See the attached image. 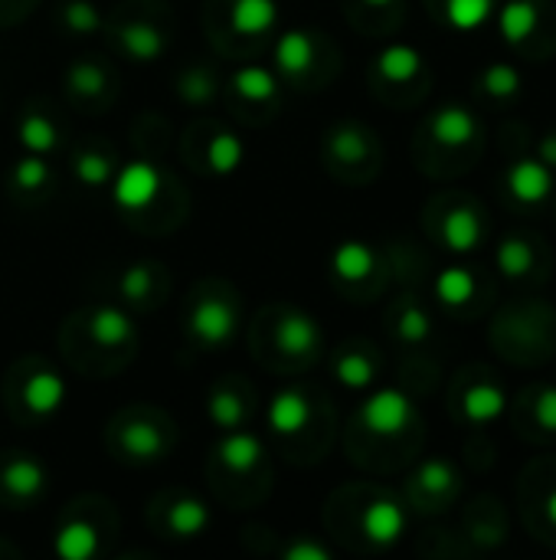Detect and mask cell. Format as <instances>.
<instances>
[{"label": "cell", "mask_w": 556, "mask_h": 560, "mask_svg": "<svg viewBox=\"0 0 556 560\" xmlns=\"http://www.w3.org/2000/svg\"><path fill=\"white\" fill-rule=\"evenodd\" d=\"M16 138H20L23 151H29V154H49L56 148V141H59V131L43 115H23L20 125H16Z\"/></svg>", "instance_id": "4316f807"}, {"label": "cell", "mask_w": 556, "mask_h": 560, "mask_svg": "<svg viewBox=\"0 0 556 560\" xmlns=\"http://www.w3.org/2000/svg\"><path fill=\"white\" fill-rule=\"evenodd\" d=\"M524 79L511 62H495L482 72V92L492 98H514L521 92Z\"/></svg>", "instance_id": "d6a6232c"}, {"label": "cell", "mask_w": 556, "mask_h": 560, "mask_svg": "<svg viewBox=\"0 0 556 560\" xmlns=\"http://www.w3.org/2000/svg\"><path fill=\"white\" fill-rule=\"evenodd\" d=\"M275 345L285 354H311L321 345V328L308 312H288L275 328Z\"/></svg>", "instance_id": "9c48e42d"}, {"label": "cell", "mask_w": 556, "mask_h": 560, "mask_svg": "<svg viewBox=\"0 0 556 560\" xmlns=\"http://www.w3.org/2000/svg\"><path fill=\"white\" fill-rule=\"evenodd\" d=\"M328 144H331L334 158L344 161V164H360V161H367V154H370V135H367L360 125H354V121L338 125V128L331 131Z\"/></svg>", "instance_id": "603a6c76"}, {"label": "cell", "mask_w": 556, "mask_h": 560, "mask_svg": "<svg viewBox=\"0 0 556 560\" xmlns=\"http://www.w3.org/2000/svg\"><path fill=\"white\" fill-rule=\"evenodd\" d=\"M419 69H423V52L416 46H410V43H393L377 56V72L387 82H397V85L416 79Z\"/></svg>", "instance_id": "9a60e30c"}, {"label": "cell", "mask_w": 556, "mask_h": 560, "mask_svg": "<svg viewBox=\"0 0 556 560\" xmlns=\"http://www.w3.org/2000/svg\"><path fill=\"white\" fill-rule=\"evenodd\" d=\"M485 240V223L475 207H452L442 220V243L452 253H475Z\"/></svg>", "instance_id": "52a82bcc"}, {"label": "cell", "mask_w": 556, "mask_h": 560, "mask_svg": "<svg viewBox=\"0 0 556 560\" xmlns=\"http://www.w3.org/2000/svg\"><path fill=\"white\" fill-rule=\"evenodd\" d=\"M121 295L128 302H144L151 292H154V269L147 262H134L121 272V282H118Z\"/></svg>", "instance_id": "f35d334b"}, {"label": "cell", "mask_w": 556, "mask_h": 560, "mask_svg": "<svg viewBox=\"0 0 556 560\" xmlns=\"http://www.w3.org/2000/svg\"><path fill=\"white\" fill-rule=\"evenodd\" d=\"M364 535L377 548H390L406 535V512L393 499H377L364 512Z\"/></svg>", "instance_id": "8992f818"}, {"label": "cell", "mask_w": 556, "mask_h": 560, "mask_svg": "<svg viewBox=\"0 0 556 560\" xmlns=\"http://www.w3.org/2000/svg\"><path fill=\"white\" fill-rule=\"evenodd\" d=\"M13 184L20 190H39L49 184V164L43 161V154H23L16 164H13Z\"/></svg>", "instance_id": "74e56055"}, {"label": "cell", "mask_w": 556, "mask_h": 560, "mask_svg": "<svg viewBox=\"0 0 556 560\" xmlns=\"http://www.w3.org/2000/svg\"><path fill=\"white\" fill-rule=\"evenodd\" d=\"M416 486H419V492H426V495H433V499H442V495H452V492H456L459 476H456L452 463H446V459H429V463L419 466Z\"/></svg>", "instance_id": "4dcf8cb0"}, {"label": "cell", "mask_w": 556, "mask_h": 560, "mask_svg": "<svg viewBox=\"0 0 556 560\" xmlns=\"http://www.w3.org/2000/svg\"><path fill=\"white\" fill-rule=\"evenodd\" d=\"M275 62L282 72H305L315 62V36L305 30H288L275 43Z\"/></svg>", "instance_id": "ffe728a7"}, {"label": "cell", "mask_w": 556, "mask_h": 560, "mask_svg": "<svg viewBox=\"0 0 556 560\" xmlns=\"http://www.w3.org/2000/svg\"><path fill=\"white\" fill-rule=\"evenodd\" d=\"M429 131H433V138H436L439 144H446V148H465V144H472V141L478 138L482 128H478V118H475L472 108L449 102V105L436 108V115H433V121H429Z\"/></svg>", "instance_id": "5b68a950"}, {"label": "cell", "mask_w": 556, "mask_h": 560, "mask_svg": "<svg viewBox=\"0 0 556 560\" xmlns=\"http://www.w3.org/2000/svg\"><path fill=\"white\" fill-rule=\"evenodd\" d=\"M233 89H236L242 98H249V102H265V98L275 95L279 82H275V75H272L269 69H262V66H246V69H239V72L233 75Z\"/></svg>", "instance_id": "1f68e13d"}, {"label": "cell", "mask_w": 556, "mask_h": 560, "mask_svg": "<svg viewBox=\"0 0 556 560\" xmlns=\"http://www.w3.org/2000/svg\"><path fill=\"white\" fill-rule=\"evenodd\" d=\"M413 400L397 390V387H383V390H374L367 397V404L360 407V420L370 433L377 436H397L403 433L410 423H413Z\"/></svg>", "instance_id": "6da1fadb"}, {"label": "cell", "mask_w": 556, "mask_h": 560, "mask_svg": "<svg viewBox=\"0 0 556 560\" xmlns=\"http://www.w3.org/2000/svg\"><path fill=\"white\" fill-rule=\"evenodd\" d=\"M206 410H210V420H213L220 430H236V427L242 423V417H246V407H242L239 394H233V390H226V387H216V390L210 394Z\"/></svg>", "instance_id": "836d02e7"}, {"label": "cell", "mask_w": 556, "mask_h": 560, "mask_svg": "<svg viewBox=\"0 0 556 560\" xmlns=\"http://www.w3.org/2000/svg\"><path fill=\"white\" fill-rule=\"evenodd\" d=\"M534 266H537V253H534V246L524 236H508L498 246V269L508 279H524V276L534 272Z\"/></svg>", "instance_id": "cb8c5ba5"}, {"label": "cell", "mask_w": 556, "mask_h": 560, "mask_svg": "<svg viewBox=\"0 0 556 560\" xmlns=\"http://www.w3.org/2000/svg\"><path fill=\"white\" fill-rule=\"evenodd\" d=\"M364 3H370V7H390L393 0H364Z\"/></svg>", "instance_id": "bcb514c9"}, {"label": "cell", "mask_w": 556, "mask_h": 560, "mask_svg": "<svg viewBox=\"0 0 556 560\" xmlns=\"http://www.w3.org/2000/svg\"><path fill=\"white\" fill-rule=\"evenodd\" d=\"M475 292H478V279L465 266H449L436 276V299L449 308L469 305L475 299Z\"/></svg>", "instance_id": "44dd1931"}, {"label": "cell", "mask_w": 556, "mask_h": 560, "mask_svg": "<svg viewBox=\"0 0 556 560\" xmlns=\"http://www.w3.org/2000/svg\"><path fill=\"white\" fill-rule=\"evenodd\" d=\"M88 335L102 348H121V345H128L134 338V325L121 308L102 305V308H95L88 315Z\"/></svg>", "instance_id": "7c38bea8"}, {"label": "cell", "mask_w": 556, "mask_h": 560, "mask_svg": "<svg viewBox=\"0 0 556 560\" xmlns=\"http://www.w3.org/2000/svg\"><path fill=\"white\" fill-rule=\"evenodd\" d=\"M236 308L226 299H200L190 312V331L197 341L220 348L236 335Z\"/></svg>", "instance_id": "3957f363"}, {"label": "cell", "mask_w": 556, "mask_h": 560, "mask_svg": "<svg viewBox=\"0 0 556 560\" xmlns=\"http://www.w3.org/2000/svg\"><path fill=\"white\" fill-rule=\"evenodd\" d=\"M311 423V404L298 390H279L269 404V427L282 436L301 433Z\"/></svg>", "instance_id": "30bf717a"}, {"label": "cell", "mask_w": 556, "mask_h": 560, "mask_svg": "<svg viewBox=\"0 0 556 560\" xmlns=\"http://www.w3.org/2000/svg\"><path fill=\"white\" fill-rule=\"evenodd\" d=\"M62 23L72 33H95V30H102V13L95 10L92 0H69L62 7Z\"/></svg>", "instance_id": "ab89813d"}, {"label": "cell", "mask_w": 556, "mask_h": 560, "mask_svg": "<svg viewBox=\"0 0 556 560\" xmlns=\"http://www.w3.org/2000/svg\"><path fill=\"white\" fill-rule=\"evenodd\" d=\"M534 417H537V423L547 430V433H556V387H544L541 394H537V400H534Z\"/></svg>", "instance_id": "b9f144b4"}, {"label": "cell", "mask_w": 556, "mask_h": 560, "mask_svg": "<svg viewBox=\"0 0 556 560\" xmlns=\"http://www.w3.org/2000/svg\"><path fill=\"white\" fill-rule=\"evenodd\" d=\"M334 377H338L344 387H351V390H367V387L377 381V364H374L367 354H360V351H347V354L338 358Z\"/></svg>", "instance_id": "f1b7e54d"}, {"label": "cell", "mask_w": 556, "mask_h": 560, "mask_svg": "<svg viewBox=\"0 0 556 560\" xmlns=\"http://www.w3.org/2000/svg\"><path fill=\"white\" fill-rule=\"evenodd\" d=\"M508 194L518 203H544L554 194V167H547L541 158H521L508 167Z\"/></svg>", "instance_id": "277c9868"}, {"label": "cell", "mask_w": 556, "mask_h": 560, "mask_svg": "<svg viewBox=\"0 0 556 560\" xmlns=\"http://www.w3.org/2000/svg\"><path fill=\"white\" fill-rule=\"evenodd\" d=\"M331 269L344 282H360V279H367L377 269V253L367 243H360V240H344L331 253Z\"/></svg>", "instance_id": "8fae6325"}, {"label": "cell", "mask_w": 556, "mask_h": 560, "mask_svg": "<svg viewBox=\"0 0 556 560\" xmlns=\"http://www.w3.org/2000/svg\"><path fill=\"white\" fill-rule=\"evenodd\" d=\"M216 456L226 469L233 472H249L262 463V440L252 436V433H242V430H233L220 440L216 446Z\"/></svg>", "instance_id": "4fadbf2b"}, {"label": "cell", "mask_w": 556, "mask_h": 560, "mask_svg": "<svg viewBox=\"0 0 556 560\" xmlns=\"http://www.w3.org/2000/svg\"><path fill=\"white\" fill-rule=\"evenodd\" d=\"M98 551V532L75 518V522H66L59 532H56V555L66 560H88L95 558Z\"/></svg>", "instance_id": "d6986e66"}, {"label": "cell", "mask_w": 556, "mask_h": 560, "mask_svg": "<svg viewBox=\"0 0 556 560\" xmlns=\"http://www.w3.org/2000/svg\"><path fill=\"white\" fill-rule=\"evenodd\" d=\"M544 515H547V522L556 528V489L547 495V502H544Z\"/></svg>", "instance_id": "f6af8a7d"}, {"label": "cell", "mask_w": 556, "mask_h": 560, "mask_svg": "<svg viewBox=\"0 0 556 560\" xmlns=\"http://www.w3.org/2000/svg\"><path fill=\"white\" fill-rule=\"evenodd\" d=\"M541 161H544L547 167H556V135H547V138L541 141Z\"/></svg>", "instance_id": "ee69618b"}, {"label": "cell", "mask_w": 556, "mask_h": 560, "mask_svg": "<svg viewBox=\"0 0 556 560\" xmlns=\"http://www.w3.org/2000/svg\"><path fill=\"white\" fill-rule=\"evenodd\" d=\"M177 95H180L184 102H190V105H203V102H210V98L216 95V79H213L206 69L193 66V69L180 72V79H177Z\"/></svg>", "instance_id": "d590c367"}, {"label": "cell", "mask_w": 556, "mask_h": 560, "mask_svg": "<svg viewBox=\"0 0 556 560\" xmlns=\"http://www.w3.org/2000/svg\"><path fill=\"white\" fill-rule=\"evenodd\" d=\"M161 190V174L154 164L147 161H131L125 164L118 174H115V184H111V200L121 207V210H144L147 203H154Z\"/></svg>", "instance_id": "7a4b0ae2"}, {"label": "cell", "mask_w": 556, "mask_h": 560, "mask_svg": "<svg viewBox=\"0 0 556 560\" xmlns=\"http://www.w3.org/2000/svg\"><path fill=\"white\" fill-rule=\"evenodd\" d=\"M115 174V164L105 151H79L75 154V177L88 187H102L108 184Z\"/></svg>", "instance_id": "8d00e7d4"}, {"label": "cell", "mask_w": 556, "mask_h": 560, "mask_svg": "<svg viewBox=\"0 0 556 560\" xmlns=\"http://www.w3.org/2000/svg\"><path fill=\"white\" fill-rule=\"evenodd\" d=\"M121 46H125L128 56H134V59H141V62H151V59H157V56L164 52L167 39H164V33H161L154 23L134 20V23H128V26L121 30Z\"/></svg>", "instance_id": "7402d4cb"}, {"label": "cell", "mask_w": 556, "mask_h": 560, "mask_svg": "<svg viewBox=\"0 0 556 560\" xmlns=\"http://www.w3.org/2000/svg\"><path fill=\"white\" fill-rule=\"evenodd\" d=\"M537 23H541V10H537L534 0H508L501 7V13H498L501 36L508 43H514V46L524 43V39H531L534 30H537Z\"/></svg>", "instance_id": "2e32d148"}, {"label": "cell", "mask_w": 556, "mask_h": 560, "mask_svg": "<svg viewBox=\"0 0 556 560\" xmlns=\"http://www.w3.org/2000/svg\"><path fill=\"white\" fill-rule=\"evenodd\" d=\"M508 410V394L501 384L495 381H475L465 394H462V413L469 423H495L498 417H505Z\"/></svg>", "instance_id": "ba28073f"}, {"label": "cell", "mask_w": 556, "mask_h": 560, "mask_svg": "<svg viewBox=\"0 0 556 560\" xmlns=\"http://www.w3.org/2000/svg\"><path fill=\"white\" fill-rule=\"evenodd\" d=\"M66 82H69V89H72L75 95H98V92H105L108 75H105V69H102L98 62L79 59V62L69 66Z\"/></svg>", "instance_id": "e575fe53"}, {"label": "cell", "mask_w": 556, "mask_h": 560, "mask_svg": "<svg viewBox=\"0 0 556 560\" xmlns=\"http://www.w3.org/2000/svg\"><path fill=\"white\" fill-rule=\"evenodd\" d=\"M233 30L242 36H259L269 33L279 20V3L275 0H236L233 3Z\"/></svg>", "instance_id": "e0dca14e"}, {"label": "cell", "mask_w": 556, "mask_h": 560, "mask_svg": "<svg viewBox=\"0 0 556 560\" xmlns=\"http://www.w3.org/2000/svg\"><path fill=\"white\" fill-rule=\"evenodd\" d=\"M285 560H331V551L315 541H301V545L285 548Z\"/></svg>", "instance_id": "7bdbcfd3"}, {"label": "cell", "mask_w": 556, "mask_h": 560, "mask_svg": "<svg viewBox=\"0 0 556 560\" xmlns=\"http://www.w3.org/2000/svg\"><path fill=\"white\" fill-rule=\"evenodd\" d=\"M429 331H433V322H429L426 308H419V305H406V308L400 312V318H397V335H400L406 345H419V341H426V338H429Z\"/></svg>", "instance_id": "60d3db41"}, {"label": "cell", "mask_w": 556, "mask_h": 560, "mask_svg": "<svg viewBox=\"0 0 556 560\" xmlns=\"http://www.w3.org/2000/svg\"><path fill=\"white\" fill-rule=\"evenodd\" d=\"M495 13V0H446V20L449 26L469 33L478 30L492 20Z\"/></svg>", "instance_id": "f546056e"}, {"label": "cell", "mask_w": 556, "mask_h": 560, "mask_svg": "<svg viewBox=\"0 0 556 560\" xmlns=\"http://www.w3.org/2000/svg\"><path fill=\"white\" fill-rule=\"evenodd\" d=\"M121 450L131 459H157L164 453V436L154 423H128L121 433Z\"/></svg>", "instance_id": "484cf974"}, {"label": "cell", "mask_w": 556, "mask_h": 560, "mask_svg": "<svg viewBox=\"0 0 556 560\" xmlns=\"http://www.w3.org/2000/svg\"><path fill=\"white\" fill-rule=\"evenodd\" d=\"M23 404L29 413L36 417H49L66 404V381L52 371H43L36 377H29L26 390H23Z\"/></svg>", "instance_id": "5bb4252c"}, {"label": "cell", "mask_w": 556, "mask_h": 560, "mask_svg": "<svg viewBox=\"0 0 556 560\" xmlns=\"http://www.w3.org/2000/svg\"><path fill=\"white\" fill-rule=\"evenodd\" d=\"M167 525L177 538H197L200 532H206L210 525V509L200 499H180L170 512H167Z\"/></svg>", "instance_id": "d4e9b609"}, {"label": "cell", "mask_w": 556, "mask_h": 560, "mask_svg": "<svg viewBox=\"0 0 556 560\" xmlns=\"http://www.w3.org/2000/svg\"><path fill=\"white\" fill-rule=\"evenodd\" d=\"M3 489L13 492L16 499H33L43 492L46 486V469L36 463V459H26V456H16L3 466Z\"/></svg>", "instance_id": "ac0fdd59"}, {"label": "cell", "mask_w": 556, "mask_h": 560, "mask_svg": "<svg viewBox=\"0 0 556 560\" xmlns=\"http://www.w3.org/2000/svg\"><path fill=\"white\" fill-rule=\"evenodd\" d=\"M210 167H213V174H220V177H226V174H236L239 167H242V161H246V144L239 141V135H233V131H220V135H213V141H210Z\"/></svg>", "instance_id": "83f0119b"}]
</instances>
